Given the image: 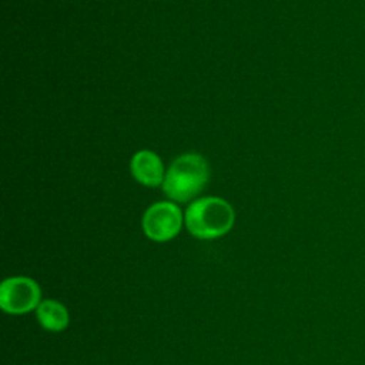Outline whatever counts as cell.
<instances>
[{"instance_id":"6da1fadb","label":"cell","mask_w":365,"mask_h":365,"mask_svg":"<svg viewBox=\"0 0 365 365\" xmlns=\"http://www.w3.org/2000/svg\"><path fill=\"white\" fill-rule=\"evenodd\" d=\"M210 178L207 160L197 153H188L174 160L168 168L163 190L165 195L177 202H187L198 195Z\"/></svg>"},{"instance_id":"8992f818","label":"cell","mask_w":365,"mask_h":365,"mask_svg":"<svg viewBox=\"0 0 365 365\" xmlns=\"http://www.w3.org/2000/svg\"><path fill=\"white\" fill-rule=\"evenodd\" d=\"M40 325L51 332H60L68 325V311L56 299H44L36 308Z\"/></svg>"},{"instance_id":"277c9868","label":"cell","mask_w":365,"mask_h":365,"mask_svg":"<svg viewBox=\"0 0 365 365\" xmlns=\"http://www.w3.org/2000/svg\"><path fill=\"white\" fill-rule=\"evenodd\" d=\"M182 227L181 210L168 201L153 204L143 217L144 234L157 242L170 241Z\"/></svg>"},{"instance_id":"5b68a950","label":"cell","mask_w":365,"mask_h":365,"mask_svg":"<svg viewBox=\"0 0 365 365\" xmlns=\"http://www.w3.org/2000/svg\"><path fill=\"white\" fill-rule=\"evenodd\" d=\"M133 177L147 187H157L164 181V168L160 157L150 151L141 150L131 158Z\"/></svg>"},{"instance_id":"3957f363","label":"cell","mask_w":365,"mask_h":365,"mask_svg":"<svg viewBox=\"0 0 365 365\" xmlns=\"http://www.w3.org/2000/svg\"><path fill=\"white\" fill-rule=\"evenodd\" d=\"M41 291L38 284L29 277H10L0 287V307L4 312L20 315L40 305Z\"/></svg>"},{"instance_id":"7a4b0ae2","label":"cell","mask_w":365,"mask_h":365,"mask_svg":"<svg viewBox=\"0 0 365 365\" xmlns=\"http://www.w3.org/2000/svg\"><path fill=\"white\" fill-rule=\"evenodd\" d=\"M232 207L220 197L195 200L185 211L187 230L197 238L212 240L227 234L234 225Z\"/></svg>"}]
</instances>
